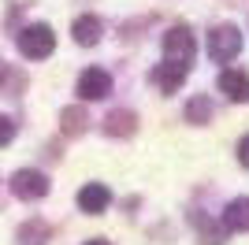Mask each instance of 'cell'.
<instances>
[{
	"instance_id": "cell-5",
	"label": "cell",
	"mask_w": 249,
	"mask_h": 245,
	"mask_svg": "<svg viewBox=\"0 0 249 245\" xmlns=\"http://www.w3.org/2000/svg\"><path fill=\"white\" fill-rule=\"evenodd\" d=\"M112 93V74L101 71V67H89V71L78 74V97L82 101H104Z\"/></svg>"
},
{
	"instance_id": "cell-11",
	"label": "cell",
	"mask_w": 249,
	"mask_h": 245,
	"mask_svg": "<svg viewBox=\"0 0 249 245\" xmlns=\"http://www.w3.org/2000/svg\"><path fill=\"white\" fill-rule=\"evenodd\" d=\"M208 115H212V101H208L205 93H197L186 104V122H208Z\"/></svg>"
},
{
	"instance_id": "cell-3",
	"label": "cell",
	"mask_w": 249,
	"mask_h": 245,
	"mask_svg": "<svg viewBox=\"0 0 249 245\" xmlns=\"http://www.w3.org/2000/svg\"><path fill=\"white\" fill-rule=\"evenodd\" d=\"M194 52H197V41L190 34V26H171V30L164 34V60L190 67V63H194Z\"/></svg>"
},
{
	"instance_id": "cell-1",
	"label": "cell",
	"mask_w": 249,
	"mask_h": 245,
	"mask_svg": "<svg viewBox=\"0 0 249 245\" xmlns=\"http://www.w3.org/2000/svg\"><path fill=\"white\" fill-rule=\"evenodd\" d=\"M238 52H242V30L238 26H231V22L212 26V34H208V56H212V63H227Z\"/></svg>"
},
{
	"instance_id": "cell-16",
	"label": "cell",
	"mask_w": 249,
	"mask_h": 245,
	"mask_svg": "<svg viewBox=\"0 0 249 245\" xmlns=\"http://www.w3.org/2000/svg\"><path fill=\"white\" fill-rule=\"evenodd\" d=\"M238 163H242V167H249V134L238 141Z\"/></svg>"
},
{
	"instance_id": "cell-4",
	"label": "cell",
	"mask_w": 249,
	"mask_h": 245,
	"mask_svg": "<svg viewBox=\"0 0 249 245\" xmlns=\"http://www.w3.org/2000/svg\"><path fill=\"white\" fill-rule=\"evenodd\" d=\"M11 193L19 197V201H41L49 193V178L41 171H30V167H22V171L11 175Z\"/></svg>"
},
{
	"instance_id": "cell-6",
	"label": "cell",
	"mask_w": 249,
	"mask_h": 245,
	"mask_svg": "<svg viewBox=\"0 0 249 245\" xmlns=\"http://www.w3.org/2000/svg\"><path fill=\"white\" fill-rule=\"evenodd\" d=\"M108 204H112V193H108V186H104V182H89V186L78 190V208H82L86 215L104 212Z\"/></svg>"
},
{
	"instance_id": "cell-17",
	"label": "cell",
	"mask_w": 249,
	"mask_h": 245,
	"mask_svg": "<svg viewBox=\"0 0 249 245\" xmlns=\"http://www.w3.org/2000/svg\"><path fill=\"white\" fill-rule=\"evenodd\" d=\"M86 245H108V242H104V238H93V242H86Z\"/></svg>"
},
{
	"instance_id": "cell-10",
	"label": "cell",
	"mask_w": 249,
	"mask_h": 245,
	"mask_svg": "<svg viewBox=\"0 0 249 245\" xmlns=\"http://www.w3.org/2000/svg\"><path fill=\"white\" fill-rule=\"evenodd\" d=\"M223 227L227 230H249V197H234L223 212Z\"/></svg>"
},
{
	"instance_id": "cell-14",
	"label": "cell",
	"mask_w": 249,
	"mask_h": 245,
	"mask_svg": "<svg viewBox=\"0 0 249 245\" xmlns=\"http://www.w3.org/2000/svg\"><path fill=\"white\" fill-rule=\"evenodd\" d=\"M82 126H86L82 108H67V112H63V130L67 134H82Z\"/></svg>"
},
{
	"instance_id": "cell-7",
	"label": "cell",
	"mask_w": 249,
	"mask_h": 245,
	"mask_svg": "<svg viewBox=\"0 0 249 245\" xmlns=\"http://www.w3.org/2000/svg\"><path fill=\"white\" fill-rule=\"evenodd\" d=\"M186 74H190V67H182V63H171V60H164V63H156V71H153V82L160 86L164 93H175L182 82H186Z\"/></svg>"
},
{
	"instance_id": "cell-8",
	"label": "cell",
	"mask_w": 249,
	"mask_h": 245,
	"mask_svg": "<svg viewBox=\"0 0 249 245\" xmlns=\"http://www.w3.org/2000/svg\"><path fill=\"white\" fill-rule=\"evenodd\" d=\"M219 89L227 93V101L246 104L249 101V74L246 71H223L219 74Z\"/></svg>"
},
{
	"instance_id": "cell-2",
	"label": "cell",
	"mask_w": 249,
	"mask_h": 245,
	"mask_svg": "<svg viewBox=\"0 0 249 245\" xmlns=\"http://www.w3.org/2000/svg\"><path fill=\"white\" fill-rule=\"evenodd\" d=\"M52 49H56V34L45 22H34L19 34V52L26 60H45V56H52Z\"/></svg>"
},
{
	"instance_id": "cell-13",
	"label": "cell",
	"mask_w": 249,
	"mask_h": 245,
	"mask_svg": "<svg viewBox=\"0 0 249 245\" xmlns=\"http://www.w3.org/2000/svg\"><path fill=\"white\" fill-rule=\"evenodd\" d=\"M104 130L108 134H130L134 130V112H112L104 119Z\"/></svg>"
},
{
	"instance_id": "cell-9",
	"label": "cell",
	"mask_w": 249,
	"mask_h": 245,
	"mask_svg": "<svg viewBox=\"0 0 249 245\" xmlns=\"http://www.w3.org/2000/svg\"><path fill=\"white\" fill-rule=\"evenodd\" d=\"M71 34H74V41H78V45H97V41H101V34H104V26H101V19H97V15H78V19H74V26H71Z\"/></svg>"
},
{
	"instance_id": "cell-12",
	"label": "cell",
	"mask_w": 249,
	"mask_h": 245,
	"mask_svg": "<svg viewBox=\"0 0 249 245\" xmlns=\"http://www.w3.org/2000/svg\"><path fill=\"white\" fill-rule=\"evenodd\" d=\"M45 242H49V227L37 223V219L19 230V245H45Z\"/></svg>"
},
{
	"instance_id": "cell-15",
	"label": "cell",
	"mask_w": 249,
	"mask_h": 245,
	"mask_svg": "<svg viewBox=\"0 0 249 245\" xmlns=\"http://www.w3.org/2000/svg\"><path fill=\"white\" fill-rule=\"evenodd\" d=\"M11 138H15V122H11L8 115H0V145H8Z\"/></svg>"
}]
</instances>
